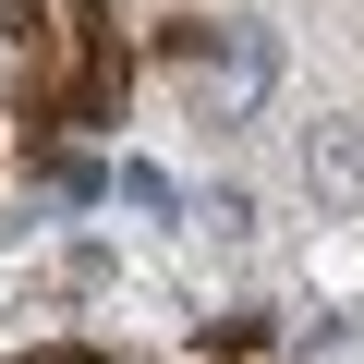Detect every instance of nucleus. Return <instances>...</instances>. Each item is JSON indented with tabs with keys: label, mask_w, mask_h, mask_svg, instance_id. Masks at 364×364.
<instances>
[{
	"label": "nucleus",
	"mask_w": 364,
	"mask_h": 364,
	"mask_svg": "<svg viewBox=\"0 0 364 364\" xmlns=\"http://www.w3.org/2000/svg\"><path fill=\"white\" fill-rule=\"evenodd\" d=\"M267 73H279V49H267V25H243V37H231V61H207V109H219V122H243V109L267 97Z\"/></svg>",
	"instance_id": "nucleus-2"
},
{
	"label": "nucleus",
	"mask_w": 364,
	"mask_h": 364,
	"mask_svg": "<svg viewBox=\"0 0 364 364\" xmlns=\"http://www.w3.org/2000/svg\"><path fill=\"white\" fill-rule=\"evenodd\" d=\"M304 195L328 219H364V122L352 109H316L304 122Z\"/></svg>",
	"instance_id": "nucleus-1"
},
{
	"label": "nucleus",
	"mask_w": 364,
	"mask_h": 364,
	"mask_svg": "<svg viewBox=\"0 0 364 364\" xmlns=\"http://www.w3.org/2000/svg\"><path fill=\"white\" fill-rule=\"evenodd\" d=\"M207 231H219V243H255V195H243V182H219V195H207Z\"/></svg>",
	"instance_id": "nucleus-3"
}]
</instances>
